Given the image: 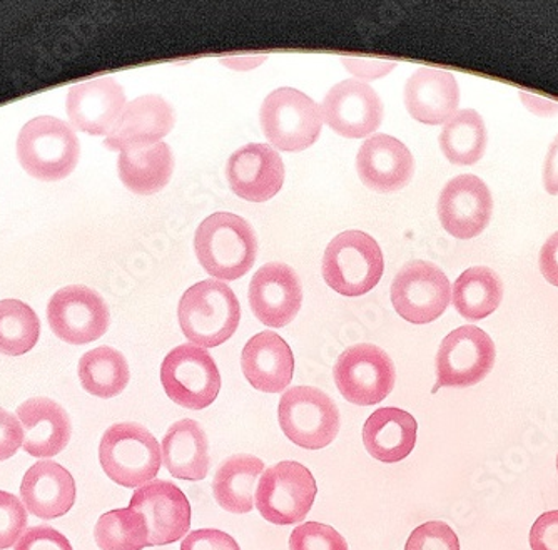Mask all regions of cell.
<instances>
[{"label":"cell","instance_id":"6da1fadb","mask_svg":"<svg viewBox=\"0 0 558 550\" xmlns=\"http://www.w3.org/2000/svg\"><path fill=\"white\" fill-rule=\"evenodd\" d=\"M201 266L219 282H234L255 265L258 240L250 223L233 213H216L194 236Z\"/></svg>","mask_w":558,"mask_h":550},{"label":"cell","instance_id":"7a4b0ae2","mask_svg":"<svg viewBox=\"0 0 558 550\" xmlns=\"http://www.w3.org/2000/svg\"><path fill=\"white\" fill-rule=\"evenodd\" d=\"M181 330L191 344L215 348L236 333L241 307L230 286L219 279L196 283L180 301Z\"/></svg>","mask_w":558,"mask_h":550},{"label":"cell","instance_id":"3957f363","mask_svg":"<svg viewBox=\"0 0 558 550\" xmlns=\"http://www.w3.org/2000/svg\"><path fill=\"white\" fill-rule=\"evenodd\" d=\"M99 461L112 482L134 489L156 479L162 464V449L146 427L116 423L100 439Z\"/></svg>","mask_w":558,"mask_h":550},{"label":"cell","instance_id":"277c9868","mask_svg":"<svg viewBox=\"0 0 558 550\" xmlns=\"http://www.w3.org/2000/svg\"><path fill=\"white\" fill-rule=\"evenodd\" d=\"M80 140L71 125L58 118L40 116L22 128L17 157L27 175L44 182L61 181L80 162Z\"/></svg>","mask_w":558,"mask_h":550},{"label":"cell","instance_id":"5b68a950","mask_svg":"<svg viewBox=\"0 0 558 550\" xmlns=\"http://www.w3.org/2000/svg\"><path fill=\"white\" fill-rule=\"evenodd\" d=\"M384 253L372 236L344 231L333 238L323 256V278L343 297H362L384 276Z\"/></svg>","mask_w":558,"mask_h":550},{"label":"cell","instance_id":"8992f818","mask_svg":"<svg viewBox=\"0 0 558 550\" xmlns=\"http://www.w3.org/2000/svg\"><path fill=\"white\" fill-rule=\"evenodd\" d=\"M263 133L279 151L298 153L318 141L323 128L322 108L293 87L272 91L259 111Z\"/></svg>","mask_w":558,"mask_h":550},{"label":"cell","instance_id":"52a82bcc","mask_svg":"<svg viewBox=\"0 0 558 550\" xmlns=\"http://www.w3.org/2000/svg\"><path fill=\"white\" fill-rule=\"evenodd\" d=\"M284 435L306 451H322L340 432V410L333 398L315 386H293L283 393L278 407Z\"/></svg>","mask_w":558,"mask_h":550},{"label":"cell","instance_id":"ba28073f","mask_svg":"<svg viewBox=\"0 0 558 550\" xmlns=\"http://www.w3.org/2000/svg\"><path fill=\"white\" fill-rule=\"evenodd\" d=\"M318 486L310 468L300 462H279L263 471L256 490V507L276 526L304 521L315 504Z\"/></svg>","mask_w":558,"mask_h":550},{"label":"cell","instance_id":"9c48e42d","mask_svg":"<svg viewBox=\"0 0 558 550\" xmlns=\"http://www.w3.org/2000/svg\"><path fill=\"white\" fill-rule=\"evenodd\" d=\"M166 395L187 410H205L218 398L221 375L215 358L197 345H180L161 364Z\"/></svg>","mask_w":558,"mask_h":550},{"label":"cell","instance_id":"30bf717a","mask_svg":"<svg viewBox=\"0 0 558 550\" xmlns=\"http://www.w3.org/2000/svg\"><path fill=\"white\" fill-rule=\"evenodd\" d=\"M335 382L344 400L369 407L381 404L393 392L397 370L390 355L376 345H353L338 358Z\"/></svg>","mask_w":558,"mask_h":550},{"label":"cell","instance_id":"8fae6325","mask_svg":"<svg viewBox=\"0 0 558 550\" xmlns=\"http://www.w3.org/2000/svg\"><path fill=\"white\" fill-rule=\"evenodd\" d=\"M451 301L447 275L429 261H410L395 276L391 303L401 319L426 325L440 319Z\"/></svg>","mask_w":558,"mask_h":550},{"label":"cell","instance_id":"7c38bea8","mask_svg":"<svg viewBox=\"0 0 558 550\" xmlns=\"http://www.w3.org/2000/svg\"><path fill=\"white\" fill-rule=\"evenodd\" d=\"M494 339L484 330L466 325L445 336L437 354V392L440 386L466 388L487 379L494 370Z\"/></svg>","mask_w":558,"mask_h":550},{"label":"cell","instance_id":"4fadbf2b","mask_svg":"<svg viewBox=\"0 0 558 550\" xmlns=\"http://www.w3.org/2000/svg\"><path fill=\"white\" fill-rule=\"evenodd\" d=\"M50 328L65 344L96 342L109 328V308L105 298L87 286L71 285L50 298L47 307Z\"/></svg>","mask_w":558,"mask_h":550},{"label":"cell","instance_id":"5bb4252c","mask_svg":"<svg viewBox=\"0 0 558 550\" xmlns=\"http://www.w3.org/2000/svg\"><path fill=\"white\" fill-rule=\"evenodd\" d=\"M130 507L144 515L149 547L169 546L184 539L191 529V504L186 493L168 480L140 487Z\"/></svg>","mask_w":558,"mask_h":550},{"label":"cell","instance_id":"9a60e30c","mask_svg":"<svg viewBox=\"0 0 558 550\" xmlns=\"http://www.w3.org/2000/svg\"><path fill=\"white\" fill-rule=\"evenodd\" d=\"M323 122L348 140L375 133L384 121V103L368 84L347 79L331 87L322 106Z\"/></svg>","mask_w":558,"mask_h":550},{"label":"cell","instance_id":"2e32d148","mask_svg":"<svg viewBox=\"0 0 558 550\" xmlns=\"http://www.w3.org/2000/svg\"><path fill=\"white\" fill-rule=\"evenodd\" d=\"M494 198L478 176L462 175L448 181L438 200V216L448 235L472 240L490 225Z\"/></svg>","mask_w":558,"mask_h":550},{"label":"cell","instance_id":"e0dca14e","mask_svg":"<svg viewBox=\"0 0 558 550\" xmlns=\"http://www.w3.org/2000/svg\"><path fill=\"white\" fill-rule=\"evenodd\" d=\"M247 300L259 322L283 328L296 319L303 303L300 278L284 263H268L251 279Z\"/></svg>","mask_w":558,"mask_h":550},{"label":"cell","instance_id":"ac0fdd59","mask_svg":"<svg viewBox=\"0 0 558 550\" xmlns=\"http://www.w3.org/2000/svg\"><path fill=\"white\" fill-rule=\"evenodd\" d=\"M226 178L241 200L265 203L283 188V159L268 144H246L231 154Z\"/></svg>","mask_w":558,"mask_h":550},{"label":"cell","instance_id":"d6986e66","mask_svg":"<svg viewBox=\"0 0 558 550\" xmlns=\"http://www.w3.org/2000/svg\"><path fill=\"white\" fill-rule=\"evenodd\" d=\"M356 171L369 190L395 193L409 187L415 175V159L397 138L375 134L360 147Z\"/></svg>","mask_w":558,"mask_h":550},{"label":"cell","instance_id":"ffe728a7","mask_svg":"<svg viewBox=\"0 0 558 550\" xmlns=\"http://www.w3.org/2000/svg\"><path fill=\"white\" fill-rule=\"evenodd\" d=\"M174 109L161 96L137 97L125 106L121 118L106 138L111 151L136 150L162 143L174 128Z\"/></svg>","mask_w":558,"mask_h":550},{"label":"cell","instance_id":"44dd1931","mask_svg":"<svg viewBox=\"0 0 558 550\" xmlns=\"http://www.w3.org/2000/svg\"><path fill=\"white\" fill-rule=\"evenodd\" d=\"M124 108L125 94L116 79H93L69 89L68 116L83 133L108 136Z\"/></svg>","mask_w":558,"mask_h":550},{"label":"cell","instance_id":"7402d4cb","mask_svg":"<svg viewBox=\"0 0 558 550\" xmlns=\"http://www.w3.org/2000/svg\"><path fill=\"white\" fill-rule=\"evenodd\" d=\"M460 87L451 72L422 68L404 86V106L415 121L438 125L457 115Z\"/></svg>","mask_w":558,"mask_h":550},{"label":"cell","instance_id":"603a6c76","mask_svg":"<svg viewBox=\"0 0 558 550\" xmlns=\"http://www.w3.org/2000/svg\"><path fill=\"white\" fill-rule=\"evenodd\" d=\"M241 367L250 385L258 392H284L293 380V351L278 333H258L243 348Z\"/></svg>","mask_w":558,"mask_h":550},{"label":"cell","instance_id":"cb8c5ba5","mask_svg":"<svg viewBox=\"0 0 558 550\" xmlns=\"http://www.w3.org/2000/svg\"><path fill=\"white\" fill-rule=\"evenodd\" d=\"M75 482L71 471L54 461H40L25 471L21 499L36 517L50 521L68 514L75 504Z\"/></svg>","mask_w":558,"mask_h":550},{"label":"cell","instance_id":"d4e9b609","mask_svg":"<svg viewBox=\"0 0 558 550\" xmlns=\"http://www.w3.org/2000/svg\"><path fill=\"white\" fill-rule=\"evenodd\" d=\"M17 418L24 430L22 449L33 457H56L71 442V418L58 402L31 398L17 408Z\"/></svg>","mask_w":558,"mask_h":550},{"label":"cell","instance_id":"484cf974","mask_svg":"<svg viewBox=\"0 0 558 550\" xmlns=\"http://www.w3.org/2000/svg\"><path fill=\"white\" fill-rule=\"evenodd\" d=\"M418 423L409 411L400 408H378L363 427L366 452L384 464H397L412 454L416 445Z\"/></svg>","mask_w":558,"mask_h":550},{"label":"cell","instance_id":"4316f807","mask_svg":"<svg viewBox=\"0 0 558 550\" xmlns=\"http://www.w3.org/2000/svg\"><path fill=\"white\" fill-rule=\"evenodd\" d=\"M162 462L175 479L205 480L211 467L209 440L199 423L184 418L175 422L162 439Z\"/></svg>","mask_w":558,"mask_h":550},{"label":"cell","instance_id":"83f0119b","mask_svg":"<svg viewBox=\"0 0 558 550\" xmlns=\"http://www.w3.org/2000/svg\"><path fill=\"white\" fill-rule=\"evenodd\" d=\"M265 470V464L255 455L226 458L213 480L216 502L231 514H250L256 505L258 479Z\"/></svg>","mask_w":558,"mask_h":550},{"label":"cell","instance_id":"f1b7e54d","mask_svg":"<svg viewBox=\"0 0 558 550\" xmlns=\"http://www.w3.org/2000/svg\"><path fill=\"white\" fill-rule=\"evenodd\" d=\"M118 171L122 184L134 194L149 196L159 193L165 190L174 171L171 147L158 143L122 151L119 154Z\"/></svg>","mask_w":558,"mask_h":550},{"label":"cell","instance_id":"f546056e","mask_svg":"<svg viewBox=\"0 0 558 550\" xmlns=\"http://www.w3.org/2000/svg\"><path fill=\"white\" fill-rule=\"evenodd\" d=\"M453 304L470 322L487 319L504 300V283L487 266H473L457 278L453 285Z\"/></svg>","mask_w":558,"mask_h":550},{"label":"cell","instance_id":"4dcf8cb0","mask_svg":"<svg viewBox=\"0 0 558 550\" xmlns=\"http://www.w3.org/2000/svg\"><path fill=\"white\" fill-rule=\"evenodd\" d=\"M487 140L482 116L473 109H463L445 122L440 136L441 153L451 165H475L484 157Z\"/></svg>","mask_w":558,"mask_h":550},{"label":"cell","instance_id":"1f68e13d","mask_svg":"<svg viewBox=\"0 0 558 550\" xmlns=\"http://www.w3.org/2000/svg\"><path fill=\"white\" fill-rule=\"evenodd\" d=\"M80 379L83 388L94 397H118L130 383V364L114 348H94L81 358Z\"/></svg>","mask_w":558,"mask_h":550},{"label":"cell","instance_id":"d6a6232c","mask_svg":"<svg viewBox=\"0 0 558 550\" xmlns=\"http://www.w3.org/2000/svg\"><path fill=\"white\" fill-rule=\"evenodd\" d=\"M94 537L100 550H143L149 547V530L144 515L131 507L100 515Z\"/></svg>","mask_w":558,"mask_h":550},{"label":"cell","instance_id":"836d02e7","mask_svg":"<svg viewBox=\"0 0 558 550\" xmlns=\"http://www.w3.org/2000/svg\"><path fill=\"white\" fill-rule=\"evenodd\" d=\"M39 335L40 322L29 304L0 301V354L21 357L36 347Z\"/></svg>","mask_w":558,"mask_h":550},{"label":"cell","instance_id":"e575fe53","mask_svg":"<svg viewBox=\"0 0 558 550\" xmlns=\"http://www.w3.org/2000/svg\"><path fill=\"white\" fill-rule=\"evenodd\" d=\"M290 550H348V543L333 527L306 522L291 533Z\"/></svg>","mask_w":558,"mask_h":550},{"label":"cell","instance_id":"d590c367","mask_svg":"<svg viewBox=\"0 0 558 550\" xmlns=\"http://www.w3.org/2000/svg\"><path fill=\"white\" fill-rule=\"evenodd\" d=\"M27 527V512L14 493L0 490V550L11 549Z\"/></svg>","mask_w":558,"mask_h":550},{"label":"cell","instance_id":"8d00e7d4","mask_svg":"<svg viewBox=\"0 0 558 550\" xmlns=\"http://www.w3.org/2000/svg\"><path fill=\"white\" fill-rule=\"evenodd\" d=\"M404 550H460V540L445 522H426L410 534Z\"/></svg>","mask_w":558,"mask_h":550},{"label":"cell","instance_id":"74e56055","mask_svg":"<svg viewBox=\"0 0 558 550\" xmlns=\"http://www.w3.org/2000/svg\"><path fill=\"white\" fill-rule=\"evenodd\" d=\"M15 550H72L64 534L49 526L31 527L15 543Z\"/></svg>","mask_w":558,"mask_h":550},{"label":"cell","instance_id":"f35d334b","mask_svg":"<svg viewBox=\"0 0 558 550\" xmlns=\"http://www.w3.org/2000/svg\"><path fill=\"white\" fill-rule=\"evenodd\" d=\"M181 550H241L240 543L218 529H199L187 534L181 542Z\"/></svg>","mask_w":558,"mask_h":550},{"label":"cell","instance_id":"ab89813d","mask_svg":"<svg viewBox=\"0 0 558 550\" xmlns=\"http://www.w3.org/2000/svg\"><path fill=\"white\" fill-rule=\"evenodd\" d=\"M24 445V430L19 418L0 407V462L9 461Z\"/></svg>","mask_w":558,"mask_h":550},{"label":"cell","instance_id":"60d3db41","mask_svg":"<svg viewBox=\"0 0 558 550\" xmlns=\"http://www.w3.org/2000/svg\"><path fill=\"white\" fill-rule=\"evenodd\" d=\"M532 550H558V511L545 512L530 530Z\"/></svg>","mask_w":558,"mask_h":550},{"label":"cell","instance_id":"b9f144b4","mask_svg":"<svg viewBox=\"0 0 558 550\" xmlns=\"http://www.w3.org/2000/svg\"><path fill=\"white\" fill-rule=\"evenodd\" d=\"M344 68L351 74L360 77L359 81H375V79L384 77L390 74L397 62L384 61V59H368V58H341Z\"/></svg>","mask_w":558,"mask_h":550},{"label":"cell","instance_id":"7bdbcfd3","mask_svg":"<svg viewBox=\"0 0 558 550\" xmlns=\"http://www.w3.org/2000/svg\"><path fill=\"white\" fill-rule=\"evenodd\" d=\"M541 272L550 285L558 288V231L554 232L542 247Z\"/></svg>","mask_w":558,"mask_h":550},{"label":"cell","instance_id":"ee69618b","mask_svg":"<svg viewBox=\"0 0 558 550\" xmlns=\"http://www.w3.org/2000/svg\"><path fill=\"white\" fill-rule=\"evenodd\" d=\"M544 188L551 196H558V136L550 144L544 165Z\"/></svg>","mask_w":558,"mask_h":550},{"label":"cell","instance_id":"f6af8a7d","mask_svg":"<svg viewBox=\"0 0 558 550\" xmlns=\"http://www.w3.org/2000/svg\"><path fill=\"white\" fill-rule=\"evenodd\" d=\"M520 97H522L523 104H525L529 111L542 116V118H550V116L558 112V103H554V100L534 96V94L525 93V91H520Z\"/></svg>","mask_w":558,"mask_h":550},{"label":"cell","instance_id":"bcb514c9","mask_svg":"<svg viewBox=\"0 0 558 550\" xmlns=\"http://www.w3.org/2000/svg\"><path fill=\"white\" fill-rule=\"evenodd\" d=\"M266 61V56H234V58H222L221 62L228 68L236 69V71H250V69L258 68Z\"/></svg>","mask_w":558,"mask_h":550},{"label":"cell","instance_id":"7dc6e473","mask_svg":"<svg viewBox=\"0 0 558 550\" xmlns=\"http://www.w3.org/2000/svg\"><path fill=\"white\" fill-rule=\"evenodd\" d=\"M557 470H558V455H557Z\"/></svg>","mask_w":558,"mask_h":550}]
</instances>
